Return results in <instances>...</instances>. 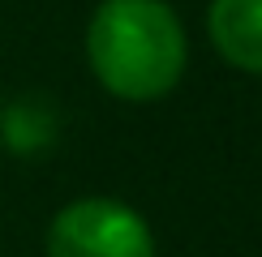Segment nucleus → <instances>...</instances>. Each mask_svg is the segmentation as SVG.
<instances>
[{"instance_id":"nucleus-1","label":"nucleus","mask_w":262,"mask_h":257,"mask_svg":"<svg viewBox=\"0 0 262 257\" xmlns=\"http://www.w3.org/2000/svg\"><path fill=\"white\" fill-rule=\"evenodd\" d=\"M86 60L116 99H163L185 78V26L163 0H103L86 26Z\"/></svg>"},{"instance_id":"nucleus-2","label":"nucleus","mask_w":262,"mask_h":257,"mask_svg":"<svg viewBox=\"0 0 262 257\" xmlns=\"http://www.w3.org/2000/svg\"><path fill=\"white\" fill-rule=\"evenodd\" d=\"M43 249L48 257H155V236L125 201L82 197L48 223Z\"/></svg>"},{"instance_id":"nucleus-3","label":"nucleus","mask_w":262,"mask_h":257,"mask_svg":"<svg viewBox=\"0 0 262 257\" xmlns=\"http://www.w3.org/2000/svg\"><path fill=\"white\" fill-rule=\"evenodd\" d=\"M206 35L232 69L262 78V0H211Z\"/></svg>"}]
</instances>
